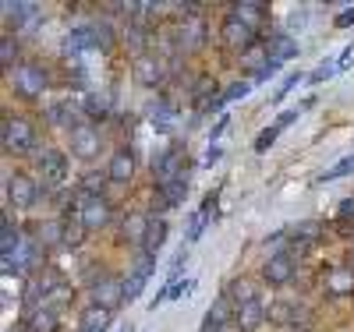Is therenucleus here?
<instances>
[{"mask_svg": "<svg viewBox=\"0 0 354 332\" xmlns=\"http://www.w3.org/2000/svg\"><path fill=\"white\" fill-rule=\"evenodd\" d=\"M227 297H230V304H234V308H241V304H252V300H259V297H255V283H252V280H234V283H230V290H227Z\"/></svg>", "mask_w": 354, "mask_h": 332, "instance_id": "23", "label": "nucleus"}, {"mask_svg": "<svg viewBox=\"0 0 354 332\" xmlns=\"http://www.w3.org/2000/svg\"><path fill=\"white\" fill-rule=\"evenodd\" d=\"M68 145H71V156L82 163H93L100 156V131L93 124H75L68 131Z\"/></svg>", "mask_w": 354, "mask_h": 332, "instance_id": "2", "label": "nucleus"}, {"mask_svg": "<svg viewBox=\"0 0 354 332\" xmlns=\"http://www.w3.org/2000/svg\"><path fill=\"white\" fill-rule=\"evenodd\" d=\"M82 106H85V117H93V120H103V117L110 113V103H106V96H96V92H88Z\"/></svg>", "mask_w": 354, "mask_h": 332, "instance_id": "27", "label": "nucleus"}, {"mask_svg": "<svg viewBox=\"0 0 354 332\" xmlns=\"http://www.w3.org/2000/svg\"><path fill=\"white\" fill-rule=\"evenodd\" d=\"M333 25H337V28H351V25H354V8H347V11H340V14L333 18Z\"/></svg>", "mask_w": 354, "mask_h": 332, "instance_id": "39", "label": "nucleus"}, {"mask_svg": "<svg viewBox=\"0 0 354 332\" xmlns=\"http://www.w3.org/2000/svg\"><path fill=\"white\" fill-rule=\"evenodd\" d=\"M192 286H195V280H170L167 283V300H177L181 293H192Z\"/></svg>", "mask_w": 354, "mask_h": 332, "instance_id": "33", "label": "nucleus"}, {"mask_svg": "<svg viewBox=\"0 0 354 332\" xmlns=\"http://www.w3.org/2000/svg\"><path fill=\"white\" fill-rule=\"evenodd\" d=\"M39 170H43L46 184H61V180L68 177V159H64V153H43Z\"/></svg>", "mask_w": 354, "mask_h": 332, "instance_id": "15", "label": "nucleus"}, {"mask_svg": "<svg viewBox=\"0 0 354 332\" xmlns=\"http://www.w3.org/2000/svg\"><path fill=\"white\" fill-rule=\"evenodd\" d=\"M298 81H301V71H290L287 78H283V85L277 88V96H273V103H280L287 92H294V88H298Z\"/></svg>", "mask_w": 354, "mask_h": 332, "instance_id": "34", "label": "nucleus"}, {"mask_svg": "<svg viewBox=\"0 0 354 332\" xmlns=\"http://www.w3.org/2000/svg\"><path fill=\"white\" fill-rule=\"evenodd\" d=\"M266 318H270V315H266V308L259 304V300H252V304H241L238 311H234V322H238V329H241V332L259 329Z\"/></svg>", "mask_w": 354, "mask_h": 332, "instance_id": "17", "label": "nucleus"}, {"mask_svg": "<svg viewBox=\"0 0 354 332\" xmlns=\"http://www.w3.org/2000/svg\"><path fill=\"white\" fill-rule=\"evenodd\" d=\"M36 198H39V184L28 173H11L8 177V205L25 208V205H32Z\"/></svg>", "mask_w": 354, "mask_h": 332, "instance_id": "6", "label": "nucleus"}, {"mask_svg": "<svg viewBox=\"0 0 354 332\" xmlns=\"http://www.w3.org/2000/svg\"><path fill=\"white\" fill-rule=\"evenodd\" d=\"M347 258H351V262H347V265H351V268H354V251H351V255H347Z\"/></svg>", "mask_w": 354, "mask_h": 332, "instance_id": "44", "label": "nucleus"}, {"mask_svg": "<svg viewBox=\"0 0 354 332\" xmlns=\"http://www.w3.org/2000/svg\"><path fill=\"white\" fill-rule=\"evenodd\" d=\"M337 71H340L337 64H322V68H315V71H312V78H308V81H312V85H319V81H326V78H333Z\"/></svg>", "mask_w": 354, "mask_h": 332, "instance_id": "38", "label": "nucleus"}, {"mask_svg": "<svg viewBox=\"0 0 354 332\" xmlns=\"http://www.w3.org/2000/svg\"><path fill=\"white\" fill-rule=\"evenodd\" d=\"M220 43H223V50L245 53V50L255 43V28H248L238 14H227L223 25H220Z\"/></svg>", "mask_w": 354, "mask_h": 332, "instance_id": "3", "label": "nucleus"}, {"mask_svg": "<svg viewBox=\"0 0 354 332\" xmlns=\"http://www.w3.org/2000/svg\"><path fill=\"white\" fill-rule=\"evenodd\" d=\"M36 244L39 248H57L64 244V219H46L36 226Z\"/></svg>", "mask_w": 354, "mask_h": 332, "instance_id": "19", "label": "nucleus"}, {"mask_svg": "<svg viewBox=\"0 0 354 332\" xmlns=\"http://www.w3.org/2000/svg\"><path fill=\"white\" fill-rule=\"evenodd\" d=\"M78 219L85 223L88 233H93V230H103V226L110 223V202H106L103 195H96V198H82Z\"/></svg>", "mask_w": 354, "mask_h": 332, "instance_id": "10", "label": "nucleus"}, {"mask_svg": "<svg viewBox=\"0 0 354 332\" xmlns=\"http://www.w3.org/2000/svg\"><path fill=\"white\" fill-rule=\"evenodd\" d=\"M28 325H32V332H57L61 318H57L53 308H36L32 315H28Z\"/></svg>", "mask_w": 354, "mask_h": 332, "instance_id": "25", "label": "nucleus"}, {"mask_svg": "<svg viewBox=\"0 0 354 332\" xmlns=\"http://www.w3.org/2000/svg\"><path fill=\"white\" fill-rule=\"evenodd\" d=\"M294 258L287 255V251H277V255H270L266 258V265H262V280L270 283V286H283V283H290L294 280Z\"/></svg>", "mask_w": 354, "mask_h": 332, "instance_id": "9", "label": "nucleus"}, {"mask_svg": "<svg viewBox=\"0 0 354 332\" xmlns=\"http://www.w3.org/2000/svg\"><path fill=\"white\" fill-rule=\"evenodd\" d=\"M220 159V145H209V153H205V166H213Z\"/></svg>", "mask_w": 354, "mask_h": 332, "instance_id": "42", "label": "nucleus"}, {"mask_svg": "<svg viewBox=\"0 0 354 332\" xmlns=\"http://www.w3.org/2000/svg\"><path fill=\"white\" fill-rule=\"evenodd\" d=\"M163 240H167V219L156 216V219H149V230H145V240H142L145 258H156V251L163 248Z\"/></svg>", "mask_w": 354, "mask_h": 332, "instance_id": "18", "label": "nucleus"}, {"mask_svg": "<svg viewBox=\"0 0 354 332\" xmlns=\"http://www.w3.org/2000/svg\"><path fill=\"white\" fill-rule=\"evenodd\" d=\"M15 88L21 96H39L46 88V71L39 64H32V60H25V64L15 68Z\"/></svg>", "mask_w": 354, "mask_h": 332, "instance_id": "8", "label": "nucleus"}, {"mask_svg": "<svg viewBox=\"0 0 354 332\" xmlns=\"http://www.w3.org/2000/svg\"><path fill=\"white\" fill-rule=\"evenodd\" d=\"M216 332H241L238 322H227V325H216Z\"/></svg>", "mask_w": 354, "mask_h": 332, "instance_id": "43", "label": "nucleus"}, {"mask_svg": "<svg viewBox=\"0 0 354 332\" xmlns=\"http://www.w3.org/2000/svg\"><path fill=\"white\" fill-rule=\"evenodd\" d=\"M68 113H71V103H53L50 106V120H53V124H68Z\"/></svg>", "mask_w": 354, "mask_h": 332, "instance_id": "36", "label": "nucleus"}, {"mask_svg": "<svg viewBox=\"0 0 354 332\" xmlns=\"http://www.w3.org/2000/svg\"><path fill=\"white\" fill-rule=\"evenodd\" d=\"M110 329V311L93 304V308H85L82 311V332H106Z\"/></svg>", "mask_w": 354, "mask_h": 332, "instance_id": "21", "label": "nucleus"}, {"mask_svg": "<svg viewBox=\"0 0 354 332\" xmlns=\"http://www.w3.org/2000/svg\"><path fill=\"white\" fill-rule=\"evenodd\" d=\"M121 332H124V329H121Z\"/></svg>", "mask_w": 354, "mask_h": 332, "instance_id": "45", "label": "nucleus"}, {"mask_svg": "<svg viewBox=\"0 0 354 332\" xmlns=\"http://www.w3.org/2000/svg\"><path fill=\"white\" fill-rule=\"evenodd\" d=\"M326 293H333V297H347V293H354V268H351V265H337V268H330V273H326Z\"/></svg>", "mask_w": 354, "mask_h": 332, "instance_id": "14", "label": "nucleus"}, {"mask_svg": "<svg viewBox=\"0 0 354 332\" xmlns=\"http://www.w3.org/2000/svg\"><path fill=\"white\" fill-rule=\"evenodd\" d=\"M298 315H301V311L294 308V304H287V300H277V304L270 308V322H280V325L290 322V318H298Z\"/></svg>", "mask_w": 354, "mask_h": 332, "instance_id": "31", "label": "nucleus"}, {"mask_svg": "<svg viewBox=\"0 0 354 332\" xmlns=\"http://www.w3.org/2000/svg\"><path fill=\"white\" fill-rule=\"evenodd\" d=\"M174 43H177V50H181V53H192V50H198V46L205 43V21H202L198 14H188L181 25H177Z\"/></svg>", "mask_w": 354, "mask_h": 332, "instance_id": "7", "label": "nucleus"}, {"mask_svg": "<svg viewBox=\"0 0 354 332\" xmlns=\"http://www.w3.org/2000/svg\"><path fill=\"white\" fill-rule=\"evenodd\" d=\"M230 14H238L248 28H262V21H266V14H270V11H266V4H255V0H248V4H238Z\"/></svg>", "mask_w": 354, "mask_h": 332, "instance_id": "22", "label": "nucleus"}, {"mask_svg": "<svg viewBox=\"0 0 354 332\" xmlns=\"http://www.w3.org/2000/svg\"><path fill=\"white\" fill-rule=\"evenodd\" d=\"M337 216H340V219H351V216H354V198H344V202H340Z\"/></svg>", "mask_w": 354, "mask_h": 332, "instance_id": "40", "label": "nucleus"}, {"mask_svg": "<svg viewBox=\"0 0 354 332\" xmlns=\"http://www.w3.org/2000/svg\"><path fill=\"white\" fill-rule=\"evenodd\" d=\"M106 177L117 180V184H128V180L135 177V156L128 153V148H117V153L110 156V163H106Z\"/></svg>", "mask_w": 354, "mask_h": 332, "instance_id": "13", "label": "nucleus"}, {"mask_svg": "<svg viewBox=\"0 0 354 332\" xmlns=\"http://www.w3.org/2000/svg\"><path fill=\"white\" fill-rule=\"evenodd\" d=\"M202 226H205V213H195V216H192V223H188V244L202 237Z\"/></svg>", "mask_w": 354, "mask_h": 332, "instance_id": "37", "label": "nucleus"}, {"mask_svg": "<svg viewBox=\"0 0 354 332\" xmlns=\"http://www.w3.org/2000/svg\"><path fill=\"white\" fill-rule=\"evenodd\" d=\"M145 230H149V216L145 213H128L124 223H121V240H128V244H142Z\"/></svg>", "mask_w": 354, "mask_h": 332, "instance_id": "16", "label": "nucleus"}, {"mask_svg": "<svg viewBox=\"0 0 354 332\" xmlns=\"http://www.w3.org/2000/svg\"><path fill=\"white\" fill-rule=\"evenodd\" d=\"M153 170H156V188H163V184H170V180H181V177H188L185 173V148H167V153L153 163Z\"/></svg>", "mask_w": 354, "mask_h": 332, "instance_id": "5", "label": "nucleus"}, {"mask_svg": "<svg viewBox=\"0 0 354 332\" xmlns=\"http://www.w3.org/2000/svg\"><path fill=\"white\" fill-rule=\"evenodd\" d=\"M145 280H149V273H145V268H138V273H135L131 280H124V290H128V300H135V297L142 293V286H145Z\"/></svg>", "mask_w": 354, "mask_h": 332, "instance_id": "32", "label": "nucleus"}, {"mask_svg": "<svg viewBox=\"0 0 354 332\" xmlns=\"http://www.w3.org/2000/svg\"><path fill=\"white\" fill-rule=\"evenodd\" d=\"M248 92H252V81H234V85H227V92H220V99L213 103V110L223 106V103H230V99H241V96H248Z\"/></svg>", "mask_w": 354, "mask_h": 332, "instance_id": "28", "label": "nucleus"}, {"mask_svg": "<svg viewBox=\"0 0 354 332\" xmlns=\"http://www.w3.org/2000/svg\"><path fill=\"white\" fill-rule=\"evenodd\" d=\"M36 145V128L28 117H4V148L8 153H28Z\"/></svg>", "mask_w": 354, "mask_h": 332, "instance_id": "1", "label": "nucleus"}, {"mask_svg": "<svg viewBox=\"0 0 354 332\" xmlns=\"http://www.w3.org/2000/svg\"><path fill=\"white\" fill-rule=\"evenodd\" d=\"M93 300L100 308L113 311V308H121L124 300H128V290H124V280H117V276H103L93 283Z\"/></svg>", "mask_w": 354, "mask_h": 332, "instance_id": "4", "label": "nucleus"}, {"mask_svg": "<svg viewBox=\"0 0 354 332\" xmlns=\"http://www.w3.org/2000/svg\"><path fill=\"white\" fill-rule=\"evenodd\" d=\"M135 78L145 88H160L163 85V57L160 53H138L135 57Z\"/></svg>", "mask_w": 354, "mask_h": 332, "instance_id": "11", "label": "nucleus"}, {"mask_svg": "<svg viewBox=\"0 0 354 332\" xmlns=\"http://www.w3.org/2000/svg\"><path fill=\"white\" fill-rule=\"evenodd\" d=\"M185 191H188V177H181V180H170V184L156 188L160 205H181V202H185Z\"/></svg>", "mask_w": 354, "mask_h": 332, "instance_id": "24", "label": "nucleus"}, {"mask_svg": "<svg viewBox=\"0 0 354 332\" xmlns=\"http://www.w3.org/2000/svg\"><path fill=\"white\" fill-rule=\"evenodd\" d=\"M241 68H245V71L252 75V81H255L266 68H270V46H266L262 39H255V43L241 53Z\"/></svg>", "mask_w": 354, "mask_h": 332, "instance_id": "12", "label": "nucleus"}, {"mask_svg": "<svg viewBox=\"0 0 354 332\" xmlns=\"http://www.w3.org/2000/svg\"><path fill=\"white\" fill-rule=\"evenodd\" d=\"M15 248H18V226H11V219L4 216V240H0V251H4V258H8V262H11Z\"/></svg>", "mask_w": 354, "mask_h": 332, "instance_id": "29", "label": "nucleus"}, {"mask_svg": "<svg viewBox=\"0 0 354 332\" xmlns=\"http://www.w3.org/2000/svg\"><path fill=\"white\" fill-rule=\"evenodd\" d=\"M351 57H354V43H351V46H344V53H340V60H337V68H340V71L351 64Z\"/></svg>", "mask_w": 354, "mask_h": 332, "instance_id": "41", "label": "nucleus"}, {"mask_svg": "<svg viewBox=\"0 0 354 332\" xmlns=\"http://www.w3.org/2000/svg\"><path fill=\"white\" fill-rule=\"evenodd\" d=\"M15 53H18V43L11 32H4V39H0V64H4L8 71L15 68Z\"/></svg>", "mask_w": 354, "mask_h": 332, "instance_id": "30", "label": "nucleus"}, {"mask_svg": "<svg viewBox=\"0 0 354 332\" xmlns=\"http://www.w3.org/2000/svg\"><path fill=\"white\" fill-rule=\"evenodd\" d=\"M266 46H270V60H277V64H283V60H290V57H298V39H290L287 32H277Z\"/></svg>", "mask_w": 354, "mask_h": 332, "instance_id": "20", "label": "nucleus"}, {"mask_svg": "<svg viewBox=\"0 0 354 332\" xmlns=\"http://www.w3.org/2000/svg\"><path fill=\"white\" fill-rule=\"evenodd\" d=\"M277 135H280V128L273 124V128H266L259 138H255V153H266V148H270L273 141H277Z\"/></svg>", "mask_w": 354, "mask_h": 332, "instance_id": "35", "label": "nucleus"}, {"mask_svg": "<svg viewBox=\"0 0 354 332\" xmlns=\"http://www.w3.org/2000/svg\"><path fill=\"white\" fill-rule=\"evenodd\" d=\"M85 233H88V230H85V223H82L78 216H68V219H64V244H68V248H78L82 240H85Z\"/></svg>", "mask_w": 354, "mask_h": 332, "instance_id": "26", "label": "nucleus"}]
</instances>
